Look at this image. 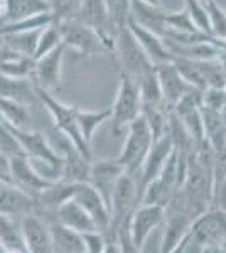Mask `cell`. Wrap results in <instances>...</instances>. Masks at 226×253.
I'll list each match as a JSON object with an SVG mask.
<instances>
[{
	"label": "cell",
	"mask_w": 226,
	"mask_h": 253,
	"mask_svg": "<svg viewBox=\"0 0 226 253\" xmlns=\"http://www.w3.org/2000/svg\"><path fill=\"white\" fill-rule=\"evenodd\" d=\"M155 75H157V80H159L164 105H166L171 112L189 91L196 89L184 80V76L181 75L178 66L174 64V61L157 64V66H155Z\"/></svg>",
	"instance_id": "10"
},
{
	"label": "cell",
	"mask_w": 226,
	"mask_h": 253,
	"mask_svg": "<svg viewBox=\"0 0 226 253\" xmlns=\"http://www.w3.org/2000/svg\"><path fill=\"white\" fill-rule=\"evenodd\" d=\"M61 44V29L57 24H49V26L43 27L38 36V42H36L34 56L32 59H39L41 56L51 52L52 49Z\"/></svg>",
	"instance_id": "29"
},
{
	"label": "cell",
	"mask_w": 226,
	"mask_h": 253,
	"mask_svg": "<svg viewBox=\"0 0 226 253\" xmlns=\"http://www.w3.org/2000/svg\"><path fill=\"white\" fill-rule=\"evenodd\" d=\"M73 199L83 208L86 213L91 216V219L94 221V224H96L98 230L103 231V233H106V231L110 230V223H112L110 208L105 203V199L101 198V194L98 193L90 182L75 184Z\"/></svg>",
	"instance_id": "13"
},
{
	"label": "cell",
	"mask_w": 226,
	"mask_h": 253,
	"mask_svg": "<svg viewBox=\"0 0 226 253\" xmlns=\"http://www.w3.org/2000/svg\"><path fill=\"white\" fill-rule=\"evenodd\" d=\"M3 15H5V0H0V19L3 20Z\"/></svg>",
	"instance_id": "39"
},
{
	"label": "cell",
	"mask_w": 226,
	"mask_h": 253,
	"mask_svg": "<svg viewBox=\"0 0 226 253\" xmlns=\"http://www.w3.org/2000/svg\"><path fill=\"white\" fill-rule=\"evenodd\" d=\"M32 69H34L32 58L5 46L0 49V75L10 78H29V75L32 76Z\"/></svg>",
	"instance_id": "23"
},
{
	"label": "cell",
	"mask_w": 226,
	"mask_h": 253,
	"mask_svg": "<svg viewBox=\"0 0 226 253\" xmlns=\"http://www.w3.org/2000/svg\"><path fill=\"white\" fill-rule=\"evenodd\" d=\"M191 238L201 247H226V213L218 208H209L192 221Z\"/></svg>",
	"instance_id": "7"
},
{
	"label": "cell",
	"mask_w": 226,
	"mask_h": 253,
	"mask_svg": "<svg viewBox=\"0 0 226 253\" xmlns=\"http://www.w3.org/2000/svg\"><path fill=\"white\" fill-rule=\"evenodd\" d=\"M29 107L10 98H0V118L9 126L26 128L29 122Z\"/></svg>",
	"instance_id": "26"
},
{
	"label": "cell",
	"mask_w": 226,
	"mask_h": 253,
	"mask_svg": "<svg viewBox=\"0 0 226 253\" xmlns=\"http://www.w3.org/2000/svg\"><path fill=\"white\" fill-rule=\"evenodd\" d=\"M110 108L103 110H83L78 107L76 110V120H78V128H80L81 135H83L86 144L91 145L93 135L105 122L110 120Z\"/></svg>",
	"instance_id": "25"
},
{
	"label": "cell",
	"mask_w": 226,
	"mask_h": 253,
	"mask_svg": "<svg viewBox=\"0 0 226 253\" xmlns=\"http://www.w3.org/2000/svg\"><path fill=\"white\" fill-rule=\"evenodd\" d=\"M0 98H10L17 100L24 105L34 103L38 98L34 80L29 78H10V76L0 75Z\"/></svg>",
	"instance_id": "22"
},
{
	"label": "cell",
	"mask_w": 226,
	"mask_h": 253,
	"mask_svg": "<svg viewBox=\"0 0 226 253\" xmlns=\"http://www.w3.org/2000/svg\"><path fill=\"white\" fill-rule=\"evenodd\" d=\"M39 32H41V29L5 34V36H2V38L5 39V44H3V46L12 49V51H17L24 56L32 58V56H34V49H36V42H38Z\"/></svg>",
	"instance_id": "28"
},
{
	"label": "cell",
	"mask_w": 226,
	"mask_h": 253,
	"mask_svg": "<svg viewBox=\"0 0 226 253\" xmlns=\"http://www.w3.org/2000/svg\"><path fill=\"white\" fill-rule=\"evenodd\" d=\"M66 51L68 49L61 42L51 52L41 56L39 59H34L32 76H34L36 84H39L41 88L47 89V91L61 86V81H63V61Z\"/></svg>",
	"instance_id": "12"
},
{
	"label": "cell",
	"mask_w": 226,
	"mask_h": 253,
	"mask_svg": "<svg viewBox=\"0 0 226 253\" xmlns=\"http://www.w3.org/2000/svg\"><path fill=\"white\" fill-rule=\"evenodd\" d=\"M172 150H174V144H172V138L169 133L162 135L152 144L149 154H147L145 161H143L140 170H138V175H140V179H138V201H140V194L145 189V186L150 184L162 172Z\"/></svg>",
	"instance_id": "14"
},
{
	"label": "cell",
	"mask_w": 226,
	"mask_h": 253,
	"mask_svg": "<svg viewBox=\"0 0 226 253\" xmlns=\"http://www.w3.org/2000/svg\"><path fill=\"white\" fill-rule=\"evenodd\" d=\"M36 214V198L26 191L19 189L12 182L0 184V216L15 218V216Z\"/></svg>",
	"instance_id": "16"
},
{
	"label": "cell",
	"mask_w": 226,
	"mask_h": 253,
	"mask_svg": "<svg viewBox=\"0 0 226 253\" xmlns=\"http://www.w3.org/2000/svg\"><path fill=\"white\" fill-rule=\"evenodd\" d=\"M103 253H120V248H118V245H117V240L106 243V248L103 250Z\"/></svg>",
	"instance_id": "36"
},
{
	"label": "cell",
	"mask_w": 226,
	"mask_h": 253,
	"mask_svg": "<svg viewBox=\"0 0 226 253\" xmlns=\"http://www.w3.org/2000/svg\"><path fill=\"white\" fill-rule=\"evenodd\" d=\"M127 26H129V29L132 31L134 38L137 39V42L140 44V47L143 49V52H145L147 58L152 61L154 66L172 61V54L169 52V49H167L166 39H164L162 36H159V34H155V32L145 29V27L138 26V24L132 22V20H130Z\"/></svg>",
	"instance_id": "18"
},
{
	"label": "cell",
	"mask_w": 226,
	"mask_h": 253,
	"mask_svg": "<svg viewBox=\"0 0 226 253\" xmlns=\"http://www.w3.org/2000/svg\"><path fill=\"white\" fill-rule=\"evenodd\" d=\"M20 231L27 253H52L49 226L38 214L24 216L20 219Z\"/></svg>",
	"instance_id": "17"
},
{
	"label": "cell",
	"mask_w": 226,
	"mask_h": 253,
	"mask_svg": "<svg viewBox=\"0 0 226 253\" xmlns=\"http://www.w3.org/2000/svg\"><path fill=\"white\" fill-rule=\"evenodd\" d=\"M106 10H108V17L112 22L113 29L118 31L125 27L130 22V15H132V0H103Z\"/></svg>",
	"instance_id": "30"
},
{
	"label": "cell",
	"mask_w": 226,
	"mask_h": 253,
	"mask_svg": "<svg viewBox=\"0 0 226 253\" xmlns=\"http://www.w3.org/2000/svg\"><path fill=\"white\" fill-rule=\"evenodd\" d=\"M201 252V245L196 243L194 240L191 238V235H189L187 242H186V247H184L182 253H199Z\"/></svg>",
	"instance_id": "35"
},
{
	"label": "cell",
	"mask_w": 226,
	"mask_h": 253,
	"mask_svg": "<svg viewBox=\"0 0 226 253\" xmlns=\"http://www.w3.org/2000/svg\"><path fill=\"white\" fill-rule=\"evenodd\" d=\"M0 242H2L5 250L26 252V245H24L20 224L17 226V224L14 223V218L0 216Z\"/></svg>",
	"instance_id": "27"
},
{
	"label": "cell",
	"mask_w": 226,
	"mask_h": 253,
	"mask_svg": "<svg viewBox=\"0 0 226 253\" xmlns=\"http://www.w3.org/2000/svg\"><path fill=\"white\" fill-rule=\"evenodd\" d=\"M221 253H226V250H221Z\"/></svg>",
	"instance_id": "42"
},
{
	"label": "cell",
	"mask_w": 226,
	"mask_h": 253,
	"mask_svg": "<svg viewBox=\"0 0 226 253\" xmlns=\"http://www.w3.org/2000/svg\"><path fill=\"white\" fill-rule=\"evenodd\" d=\"M36 93H38L41 103L44 105V108H46L49 112V115H51L57 132L63 133L86 159L91 161V149H90L91 145L86 144L80 128H78V120H76L78 107H69V105L59 101L57 98L52 96L47 89L41 88L39 84H36Z\"/></svg>",
	"instance_id": "1"
},
{
	"label": "cell",
	"mask_w": 226,
	"mask_h": 253,
	"mask_svg": "<svg viewBox=\"0 0 226 253\" xmlns=\"http://www.w3.org/2000/svg\"><path fill=\"white\" fill-rule=\"evenodd\" d=\"M199 253H221V250L216 247H201Z\"/></svg>",
	"instance_id": "37"
},
{
	"label": "cell",
	"mask_w": 226,
	"mask_h": 253,
	"mask_svg": "<svg viewBox=\"0 0 226 253\" xmlns=\"http://www.w3.org/2000/svg\"><path fill=\"white\" fill-rule=\"evenodd\" d=\"M63 167H61L59 181L69 182V184H80V182H88L90 164L91 161L86 159L80 150L66 138L63 145Z\"/></svg>",
	"instance_id": "19"
},
{
	"label": "cell",
	"mask_w": 226,
	"mask_h": 253,
	"mask_svg": "<svg viewBox=\"0 0 226 253\" xmlns=\"http://www.w3.org/2000/svg\"><path fill=\"white\" fill-rule=\"evenodd\" d=\"M59 29H61V42L64 44V47L71 49V51L78 52V54L94 56L110 51V47L106 46V42L101 39V36L98 32L83 26L76 19L59 24Z\"/></svg>",
	"instance_id": "6"
},
{
	"label": "cell",
	"mask_w": 226,
	"mask_h": 253,
	"mask_svg": "<svg viewBox=\"0 0 226 253\" xmlns=\"http://www.w3.org/2000/svg\"><path fill=\"white\" fill-rule=\"evenodd\" d=\"M123 172H125V167L117 159H100V161L94 162L91 161V164H90L88 182L101 194V198L105 199L108 208L113 187Z\"/></svg>",
	"instance_id": "15"
},
{
	"label": "cell",
	"mask_w": 226,
	"mask_h": 253,
	"mask_svg": "<svg viewBox=\"0 0 226 253\" xmlns=\"http://www.w3.org/2000/svg\"><path fill=\"white\" fill-rule=\"evenodd\" d=\"M76 14L78 22L98 32L101 36V39L106 42V46L110 47V51H113L117 31L113 29L112 22H110L108 10H106L103 0H80Z\"/></svg>",
	"instance_id": "8"
},
{
	"label": "cell",
	"mask_w": 226,
	"mask_h": 253,
	"mask_svg": "<svg viewBox=\"0 0 226 253\" xmlns=\"http://www.w3.org/2000/svg\"><path fill=\"white\" fill-rule=\"evenodd\" d=\"M80 0H49V14L52 17V24H63L66 20L73 19V14H76Z\"/></svg>",
	"instance_id": "32"
},
{
	"label": "cell",
	"mask_w": 226,
	"mask_h": 253,
	"mask_svg": "<svg viewBox=\"0 0 226 253\" xmlns=\"http://www.w3.org/2000/svg\"><path fill=\"white\" fill-rule=\"evenodd\" d=\"M142 3H147V5H152V7H162V2L160 0H138Z\"/></svg>",
	"instance_id": "38"
},
{
	"label": "cell",
	"mask_w": 226,
	"mask_h": 253,
	"mask_svg": "<svg viewBox=\"0 0 226 253\" xmlns=\"http://www.w3.org/2000/svg\"><path fill=\"white\" fill-rule=\"evenodd\" d=\"M7 172H9L12 184L34 196V198L51 184V181L41 175L32 164V161L26 156L9 159L7 161Z\"/></svg>",
	"instance_id": "11"
},
{
	"label": "cell",
	"mask_w": 226,
	"mask_h": 253,
	"mask_svg": "<svg viewBox=\"0 0 226 253\" xmlns=\"http://www.w3.org/2000/svg\"><path fill=\"white\" fill-rule=\"evenodd\" d=\"M113 51L117 52L118 63H120V69L123 75L130 76L135 83L142 81L147 75H150L154 71V64L147 58V54L143 52L140 44L137 42V39L134 38L132 31L129 29V26L122 27L115 34V44Z\"/></svg>",
	"instance_id": "3"
},
{
	"label": "cell",
	"mask_w": 226,
	"mask_h": 253,
	"mask_svg": "<svg viewBox=\"0 0 226 253\" xmlns=\"http://www.w3.org/2000/svg\"><path fill=\"white\" fill-rule=\"evenodd\" d=\"M138 206V182L137 175H132L129 172H123L118 177L117 184L113 187L112 198H110V230L106 233L113 230V236L117 228L123 223V219H127L129 216H132L134 210Z\"/></svg>",
	"instance_id": "5"
},
{
	"label": "cell",
	"mask_w": 226,
	"mask_h": 253,
	"mask_svg": "<svg viewBox=\"0 0 226 253\" xmlns=\"http://www.w3.org/2000/svg\"><path fill=\"white\" fill-rule=\"evenodd\" d=\"M129 219H123V223L120 226L117 228L115 231V240H117V245L120 248V253H142V250H138L135 247V243L132 242V236H130V231H129Z\"/></svg>",
	"instance_id": "34"
},
{
	"label": "cell",
	"mask_w": 226,
	"mask_h": 253,
	"mask_svg": "<svg viewBox=\"0 0 226 253\" xmlns=\"http://www.w3.org/2000/svg\"><path fill=\"white\" fill-rule=\"evenodd\" d=\"M47 2H49V0H47Z\"/></svg>",
	"instance_id": "43"
},
{
	"label": "cell",
	"mask_w": 226,
	"mask_h": 253,
	"mask_svg": "<svg viewBox=\"0 0 226 253\" xmlns=\"http://www.w3.org/2000/svg\"><path fill=\"white\" fill-rule=\"evenodd\" d=\"M0 154H2L5 161H9L12 157L26 156L22 147L19 144L17 137L14 135L12 128L2 120V118H0Z\"/></svg>",
	"instance_id": "31"
},
{
	"label": "cell",
	"mask_w": 226,
	"mask_h": 253,
	"mask_svg": "<svg viewBox=\"0 0 226 253\" xmlns=\"http://www.w3.org/2000/svg\"><path fill=\"white\" fill-rule=\"evenodd\" d=\"M110 126L115 137L122 135L125 128L129 126L135 118L142 115V96L138 84L130 78V76L120 73V81H118V89L115 101L110 108Z\"/></svg>",
	"instance_id": "2"
},
{
	"label": "cell",
	"mask_w": 226,
	"mask_h": 253,
	"mask_svg": "<svg viewBox=\"0 0 226 253\" xmlns=\"http://www.w3.org/2000/svg\"><path fill=\"white\" fill-rule=\"evenodd\" d=\"M166 210L159 205H140L134 210L129 219V231L132 236V242L138 250L143 252L147 238L154 230L164 224Z\"/></svg>",
	"instance_id": "9"
},
{
	"label": "cell",
	"mask_w": 226,
	"mask_h": 253,
	"mask_svg": "<svg viewBox=\"0 0 226 253\" xmlns=\"http://www.w3.org/2000/svg\"><path fill=\"white\" fill-rule=\"evenodd\" d=\"M154 142V133L142 115L127 126V138L123 142L122 152L117 157V161L125 167V172L132 175L138 174Z\"/></svg>",
	"instance_id": "4"
},
{
	"label": "cell",
	"mask_w": 226,
	"mask_h": 253,
	"mask_svg": "<svg viewBox=\"0 0 226 253\" xmlns=\"http://www.w3.org/2000/svg\"><path fill=\"white\" fill-rule=\"evenodd\" d=\"M47 0H5V15L3 22H17L39 14L49 12Z\"/></svg>",
	"instance_id": "24"
},
{
	"label": "cell",
	"mask_w": 226,
	"mask_h": 253,
	"mask_svg": "<svg viewBox=\"0 0 226 253\" xmlns=\"http://www.w3.org/2000/svg\"><path fill=\"white\" fill-rule=\"evenodd\" d=\"M81 238H83V245H85V253H103L106 248V233L100 230H93V231H85L81 233Z\"/></svg>",
	"instance_id": "33"
},
{
	"label": "cell",
	"mask_w": 226,
	"mask_h": 253,
	"mask_svg": "<svg viewBox=\"0 0 226 253\" xmlns=\"http://www.w3.org/2000/svg\"><path fill=\"white\" fill-rule=\"evenodd\" d=\"M49 226V235H51L52 253H85V245L81 233L66 228L64 224L57 223L52 219Z\"/></svg>",
	"instance_id": "21"
},
{
	"label": "cell",
	"mask_w": 226,
	"mask_h": 253,
	"mask_svg": "<svg viewBox=\"0 0 226 253\" xmlns=\"http://www.w3.org/2000/svg\"><path fill=\"white\" fill-rule=\"evenodd\" d=\"M54 221L64 224L66 228L78 231V233H85V231H93L98 230L96 224L91 219L86 211L81 208L75 199H68L66 203H63L54 213Z\"/></svg>",
	"instance_id": "20"
},
{
	"label": "cell",
	"mask_w": 226,
	"mask_h": 253,
	"mask_svg": "<svg viewBox=\"0 0 226 253\" xmlns=\"http://www.w3.org/2000/svg\"><path fill=\"white\" fill-rule=\"evenodd\" d=\"M2 24H3V20H2V19H0V27H2Z\"/></svg>",
	"instance_id": "41"
},
{
	"label": "cell",
	"mask_w": 226,
	"mask_h": 253,
	"mask_svg": "<svg viewBox=\"0 0 226 253\" xmlns=\"http://www.w3.org/2000/svg\"><path fill=\"white\" fill-rule=\"evenodd\" d=\"M204 3H211V2H216V0H203Z\"/></svg>",
	"instance_id": "40"
}]
</instances>
